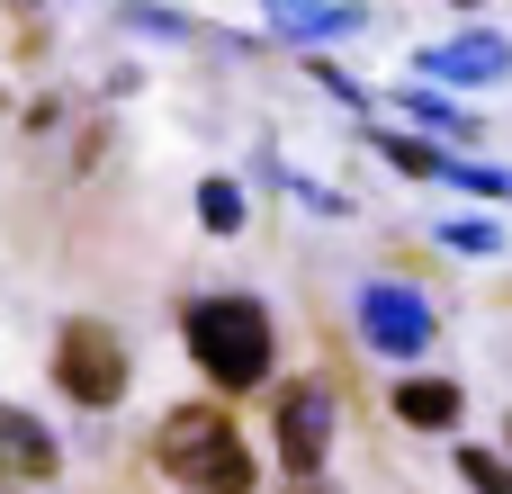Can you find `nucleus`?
<instances>
[{
	"mask_svg": "<svg viewBox=\"0 0 512 494\" xmlns=\"http://www.w3.org/2000/svg\"><path fill=\"white\" fill-rule=\"evenodd\" d=\"M54 387L72 396V405H90V414H108L117 396H126V342L108 333V324H63V342H54Z\"/></svg>",
	"mask_w": 512,
	"mask_h": 494,
	"instance_id": "obj_3",
	"label": "nucleus"
},
{
	"mask_svg": "<svg viewBox=\"0 0 512 494\" xmlns=\"http://www.w3.org/2000/svg\"><path fill=\"white\" fill-rule=\"evenodd\" d=\"M387 153H396L414 180H432V171H441V144H423V135H387Z\"/></svg>",
	"mask_w": 512,
	"mask_h": 494,
	"instance_id": "obj_14",
	"label": "nucleus"
},
{
	"mask_svg": "<svg viewBox=\"0 0 512 494\" xmlns=\"http://www.w3.org/2000/svg\"><path fill=\"white\" fill-rule=\"evenodd\" d=\"M198 216H207V234H243V189L234 180H207L198 189Z\"/></svg>",
	"mask_w": 512,
	"mask_h": 494,
	"instance_id": "obj_11",
	"label": "nucleus"
},
{
	"mask_svg": "<svg viewBox=\"0 0 512 494\" xmlns=\"http://www.w3.org/2000/svg\"><path fill=\"white\" fill-rule=\"evenodd\" d=\"M324 441H333V405L315 387H279V459L297 477H315L324 468Z\"/></svg>",
	"mask_w": 512,
	"mask_h": 494,
	"instance_id": "obj_5",
	"label": "nucleus"
},
{
	"mask_svg": "<svg viewBox=\"0 0 512 494\" xmlns=\"http://www.w3.org/2000/svg\"><path fill=\"white\" fill-rule=\"evenodd\" d=\"M432 180H459V189H477V198H504V189H512L504 171H486V162H459V153H441V171H432Z\"/></svg>",
	"mask_w": 512,
	"mask_h": 494,
	"instance_id": "obj_12",
	"label": "nucleus"
},
{
	"mask_svg": "<svg viewBox=\"0 0 512 494\" xmlns=\"http://www.w3.org/2000/svg\"><path fill=\"white\" fill-rule=\"evenodd\" d=\"M396 423L405 432H459V378H405L396 387Z\"/></svg>",
	"mask_w": 512,
	"mask_h": 494,
	"instance_id": "obj_8",
	"label": "nucleus"
},
{
	"mask_svg": "<svg viewBox=\"0 0 512 494\" xmlns=\"http://www.w3.org/2000/svg\"><path fill=\"white\" fill-rule=\"evenodd\" d=\"M270 18H279L288 36H342V27H360L351 0H270Z\"/></svg>",
	"mask_w": 512,
	"mask_h": 494,
	"instance_id": "obj_9",
	"label": "nucleus"
},
{
	"mask_svg": "<svg viewBox=\"0 0 512 494\" xmlns=\"http://www.w3.org/2000/svg\"><path fill=\"white\" fill-rule=\"evenodd\" d=\"M459 477L477 494H512V459H495V450H477V441H459Z\"/></svg>",
	"mask_w": 512,
	"mask_h": 494,
	"instance_id": "obj_10",
	"label": "nucleus"
},
{
	"mask_svg": "<svg viewBox=\"0 0 512 494\" xmlns=\"http://www.w3.org/2000/svg\"><path fill=\"white\" fill-rule=\"evenodd\" d=\"M423 72H432V81H504V72H512V45L477 27V36H459V45H432Z\"/></svg>",
	"mask_w": 512,
	"mask_h": 494,
	"instance_id": "obj_7",
	"label": "nucleus"
},
{
	"mask_svg": "<svg viewBox=\"0 0 512 494\" xmlns=\"http://www.w3.org/2000/svg\"><path fill=\"white\" fill-rule=\"evenodd\" d=\"M504 441H512V423H504Z\"/></svg>",
	"mask_w": 512,
	"mask_h": 494,
	"instance_id": "obj_15",
	"label": "nucleus"
},
{
	"mask_svg": "<svg viewBox=\"0 0 512 494\" xmlns=\"http://www.w3.org/2000/svg\"><path fill=\"white\" fill-rule=\"evenodd\" d=\"M441 243H450V252H495L504 234H495L486 216H450V225H441Z\"/></svg>",
	"mask_w": 512,
	"mask_h": 494,
	"instance_id": "obj_13",
	"label": "nucleus"
},
{
	"mask_svg": "<svg viewBox=\"0 0 512 494\" xmlns=\"http://www.w3.org/2000/svg\"><path fill=\"white\" fill-rule=\"evenodd\" d=\"M360 333H369V351H387V360H423V351H432V306H423L414 288H360Z\"/></svg>",
	"mask_w": 512,
	"mask_h": 494,
	"instance_id": "obj_4",
	"label": "nucleus"
},
{
	"mask_svg": "<svg viewBox=\"0 0 512 494\" xmlns=\"http://www.w3.org/2000/svg\"><path fill=\"white\" fill-rule=\"evenodd\" d=\"M63 468V450H54V432L36 423V414H18V405H0V477H18V486H45Z\"/></svg>",
	"mask_w": 512,
	"mask_h": 494,
	"instance_id": "obj_6",
	"label": "nucleus"
},
{
	"mask_svg": "<svg viewBox=\"0 0 512 494\" xmlns=\"http://www.w3.org/2000/svg\"><path fill=\"white\" fill-rule=\"evenodd\" d=\"M189 360H198L207 387H225V396L270 387V369H279V333H270L261 297H198V306H189Z\"/></svg>",
	"mask_w": 512,
	"mask_h": 494,
	"instance_id": "obj_1",
	"label": "nucleus"
},
{
	"mask_svg": "<svg viewBox=\"0 0 512 494\" xmlns=\"http://www.w3.org/2000/svg\"><path fill=\"white\" fill-rule=\"evenodd\" d=\"M153 459H162V477H171V486H189V494H252V486H261V468H252L243 432H234L216 405H180V414H162Z\"/></svg>",
	"mask_w": 512,
	"mask_h": 494,
	"instance_id": "obj_2",
	"label": "nucleus"
}]
</instances>
